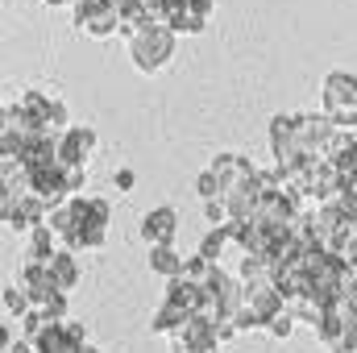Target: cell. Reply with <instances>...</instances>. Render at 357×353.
<instances>
[{"instance_id":"cell-1","label":"cell","mask_w":357,"mask_h":353,"mask_svg":"<svg viewBox=\"0 0 357 353\" xmlns=\"http://www.w3.org/2000/svg\"><path fill=\"white\" fill-rule=\"evenodd\" d=\"M129 59L142 75H158L171 59H175V29H167L162 21L146 25L133 42H129Z\"/></svg>"},{"instance_id":"cell-2","label":"cell","mask_w":357,"mask_h":353,"mask_svg":"<svg viewBox=\"0 0 357 353\" xmlns=\"http://www.w3.org/2000/svg\"><path fill=\"white\" fill-rule=\"evenodd\" d=\"M0 216L13 233H33L38 225L50 220V204L29 195L25 187H0Z\"/></svg>"},{"instance_id":"cell-3","label":"cell","mask_w":357,"mask_h":353,"mask_svg":"<svg viewBox=\"0 0 357 353\" xmlns=\"http://www.w3.org/2000/svg\"><path fill=\"white\" fill-rule=\"evenodd\" d=\"M71 208H75V220H79V250L84 254L88 250H104L108 216H112L108 200H100V195H71Z\"/></svg>"},{"instance_id":"cell-4","label":"cell","mask_w":357,"mask_h":353,"mask_svg":"<svg viewBox=\"0 0 357 353\" xmlns=\"http://www.w3.org/2000/svg\"><path fill=\"white\" fill-rule=\"evenodd\" d=\"M75 29L96 42L121 33V0H79L75 4Z\"/></svg>"},{"instance_id":"cell-5","label":"cell","mask_w":357,"mask_h":353,"mask_svg":"<svg viewBox=\"0 0 357 353\" xmlns=\"http://www.w3.org/2000/svg\"><path fill=\"white\" fill-rule=\"evenodd\" d=\"M320 100H324V117H333V121L357 112V75H349V71H333V75L324 80Z\"/></svg>"},{"instance_id":"cell-6","label":"cell","mask_w":357,"mask_h":353,"mask_svg":"<svg viewBox=\"0 0 357 353\" xmlns=\"http://www.w3.org/2000/svg\"><path fill=\"white\" fill-rule=\"evenodd\" d=\"M96 129L91 125H71L67 133H63V142H59V163L63 167H88L91 154H96Z\"/></svg>"},{"instance_id":"cell-7","label":"cell","mask_w":357,"mask_h":353,"mask_svg":"<svg viewBox=\"0 0 357 353\" xmlns=\"http://www.w3.org/2000/svg\"><path fill=\"white\" fill-rule=\"evenodd\" d=\"M178 237V212L175 208H154L142 216V241L150 250H162V246H175Z\"/></svg>"},{"instance_id":"cell-8","label":"cell","mask_w":357,"mask_h":353,"mask_svg":"<svg viewBox=\"0 0 357 353\" xmlns=\"http://www.w3.org/2000/svg\"><path fill=\"white\" fill-rule=\"evenodd\" d=\"M354 312H357V308L349 303V299H333V303H324V320H320L316 337H320V341H324L333 353L341 350V341H345V329H349Z\"/></svg>"},{"instance_id":"cell-9","label":"cell","mask_w":357,"mask_h":353,"mask_svg":"<svg viewBox=\"0 0 357 353\" xmlns=\"http://www.w3.org/2000/svg\"><path fill=\"white\" fill-rule=\"evenodd\" d=\"M21 287L29 291V299H33V312H46V308H50V299H54V295H63V291L54 287L50 270H46V266H33V262L21 266Z\"/></svg>"},{"instance_id":"cell-10","label":"cell","mask_w":357,"mask_h":353,"mask_svg":"<svg viewBox=\"0 0 357 353\" xmlns=\"http://www.w3.org/2000/svg\"><path fill=\"white\" fill-rule=\"evenodd\" d=\"M162 25L175 29V33H204V29H208V17L195 8V0H167Z\"/></svg>"},{"instance_id":"cell-11","label":"cell","mask_w":357,"mask_h":353,"mask_svg":"<svg viewBox=\"0 0 357 353\" xmlns=\"http://www.w3.org/2000/svg\"><path fill=\"white\" fill-rule=\"evenodd\" d=\"M167 303H175L187 316H195V312H204V303H208V287H199V283H191V278H171V283H167Z\"/></svg>"},{"instance_id":"cell-12","label":"cell","mask_w":357,"mask_h":353,"mask_svg":"<svg viewBox=\"0 0 357 353\" xmlns=\"http://www.w3.org/2000/svg\"><path fill=\"white\" fill-rule=\"evenodd\" d=\"M208 171H212V175L225 183V191H229V187H237V183H245V179L258 175V167H254L250 158H241V154H216Z\"/></svg>"},{"instance_id":"cell-13","label":"cell","mask_w":357,"mask_h":353,"mask_svg":"<svg viewBox=\"0 0 357 353\" xmlns=\"http://www.w3.org/2000/svg\"><path fill=\"white\" fill-rule=\"evenodd\" d=\"M245 308H254V312H258V320H262V329H266L270 320L287 308V303H282V295H278V287H274V283H262V287H245Z\"/></svg>"},{"instance_id":"cell-14","label":"cell","mask_w":357,"mask_h":353,"mask_svg":"<svg viewBox=\"0 0 357 353\" xmlns=\"http://www.w3.org/2000/svg\"><path fill=\"white\" fill-rule=\"evenodd\" d=\"M46 270H50V278H54V287H59L63 295L79 287V258H75L71 250H59V254L46 262Z\"/></svg>"},{"instance_id":"cell-15","label":"cell","mask_w":357,"mask_h":353,"mask_svg":"<svg viewBox=\"0 0 357 353\" xmlns=\"http://www.w3.org/2000/svg\"><path fill=\"white\" fill-rule=\"evenodd\" d=\"M187 320H191V316H187L183 308H175V303H167V299H162V308L150 316V333H158V337H171V341H175V337H183Z\"/></svg>"},{"instance_id":"cell-16","label":"cell","mask_w":357,"mask_h":353,"mask_svg":"<svg viewBox=\"0 0 357 353\" xmlns=\"http://www.w3.org/2000/svg\"><path fill=\"white\" fill-rule=\"evenodd\" d=\"M150 270H154V274H162V278L171 283V278H183L187 258L178 254L175 246H162V250H150Z\"/></svg>"},{"instance_id":"cell-17","label":"cell","mask_w":357,"mask_h":353,"mask_svg":"<svg viewBox=\"0 0 357 353\" xmlns=\"http://www.w3.org/2000/svg\"><path fill=\"white\" fill-rule=\"evenodd\" d=\"M4 312H8L17 324L33 312V299H29V291H25L21 283H4Z\"/></svg>"},{"instance_id":"cell-18","label":"cell","mask_w":357,"mask_h":353,"mask_svg":"<svg viewBox=\"0 0 357 353\" xmlns=\"http://www.w3.org/2000/svg\"><path fill=\"white\" fill-rule=\"evenodd\" d=\"M291 312H295V320H299V324H307L312 333H316V329H320V320H324V308H320L316 299H299Z\"/></svg>"},{"instance_id":"cell-19","label":"cell","mask_w":357,"mask_h":353,"mask_svg":"<svg viewBox=\"0 0 357 353\" xmlns=\"http://www.w3.org/2000/svg\"><path fill=\"white\" fill-rule=\"evenodd\" d=\"M195 191H199V200H204V204H212V200H225V183L212 175V171H204V175L195 179Z\"/></svg>"},{"instance_id":"cell-20","label":"cell","mask_w":357,"mask_h":353,"mask_svg":"<svg viewBox=\"0 0 357 353\" xmlns=\"http://www.w3.org/2000/svg\"><path fill=\"white\" fill-rule=\"evenodd\" d=\"M212 270H216L212 262H204L199 254H191V258H187V270H183V278H191V283H199V287H208V278H212Z\"/></svg>"},{"instance_id":"cell-21","label":"cell","mask_w":357,"mask_h":353,"mask_svg":"<svg viewBox=\"0 0 357 353\" xmlns=\"http://www.w3.org/2000/svg\"><path fill=\"white\" fill-rule=\"evenodd\" d=\"M295 324H299V320H295V312H291V308H282V312H278V316L266 324V333H270V337H278V341H287Z\"/></svg>"},{"instance_id":"cell-22","label":"cell","mask_w":357,"mask_h":353,"mask_svg":"<svg viewBox=\"0 0 357 353\" xmlns=\"http://www.w3.org/2000/svg\"><path fill=\"white\" fill-rule=\"evenodd\" d=\"M204 216H208V225H212V229H225V225H233V212H229V204H225V200H212V204H204Z\"/></svg>"},{"instance_id":"cell-23","label":"cell","mask_w":357,"mask_h":353,"mask_svg":"<svg viewBox=\"0 0 357 353\" xmlns=\"http://www.w3.org/2000/svg\"><path fill=\"white\" fill-rule=\"evenodd\" d=\"M63 175H67V191H71V195H84V187H88V167H63Z\"/></svg>"},{"instance_id":"cell-24","label":"cell","mask_w":357,"mask_h":353,"mask_svg":"<svg viewBox=\"0 0 357 353\" xmlns=\"http://www.w3.org/2000/svg\"><path fill=\"white\" fill-rule=\"evenodd\" d=\"M133 183H137V175H133V167H121L116 175H112V187L125 195V191H133Z\"/></svg>"},{"instance_id":"cell-25","label":"cell","mask_w":357,"mask_h":353,"mask_svg":"<svg viewBox=\"0 0 357 353\" xmlns=\"http://www.w3.org/2000/svg\"><path fill=\"white\" fill-rule=\"evenodd\" d=\"M237 329H241V333H245V329H262L258 312H254V308H241V312H237Z\"/></svg>"},{"instance_id":"cell-26","label":"cell","mask_w":357,"mask_h":353,"mask_svg":"<svg viewBox=\"0 0 357 353\" xmlns=\"http://www.w3.org/2000/svg\"><path fill=\"white\" fill-rule=\"evenodd\" d=\"M195 8H199L208 21H212V13H216V0H195Z\"/></svg>"},{"instance_id":"cell-27","label":"cell","mask_w":357,"mask_h":353,"mask_svg":"<svg viewBox=\"0 0 357 353\" xmlns=\"http://www.w3.org/2000/svg\"><path fill=\"white\" fill-rule=\"evenodd\" d=\"M8 353H33V345H29L25 337H17V341H13V350H8Z\"/></svg>"},{"instance_id":"cell-28","label":"cell","mask_w":357,"mask_h":353,"mask_svg":"<svg viewBox=\"0 0 357 353\" xmlns=\"http://www.w3.org/2000/svg\"><path fill=\"white\" fill-rule=\"evenodd\" d=\"M171 353H195L191 345H183V341H171Z\"/></svg>"},{"instance_id":"cell-29","label":"cell","mask_w":357,"mask_h":353,"mask_svg":"<svg viewBox=\"0 0 357 353\" xmlns=\"http://www.w3.org/2000/svg\"><path fill=\"white\" fill-rule=\"evenodd\" d=\"M46 4H71V8H75V4H79V0H46Z\"/></svg>"},{"instance_id":"cell-30","label":"cell","mask_w":357,"mask_h":353,"mask_svg":"<svg viewBox=\"0 0 357 353\" xmlns=\"http://www.w3.org/2000/svg\"><path fill=\"white\" fill-rule=\"evenodd\" d=\"M195 353H220V345H208V350H195Z\"/></svg>"},{"instance_id":"cell-31","label":"cell","mask_w":357,"mask_h":353,"mask_svg":"<svg viewBox=\"0 0 357 353\" xmlns=\"http://www.w3.org/2000/svg\"><path fill=\"white\" fill-rule=\"evenodd\" d=\"M354 142H357V133H354Z\"/></svg>"}]
</instances>
